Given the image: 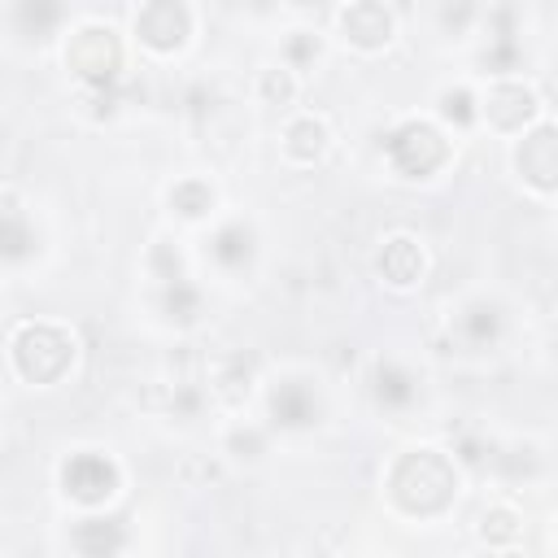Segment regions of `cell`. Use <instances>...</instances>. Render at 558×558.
Masks as SVG:
<instances>
[{
  "label": "cell",
  "mask_w": 558,
  "mask_h": 558,
  "mask_svg": "<svg viewBox=\"0 0 558 558\" xmlns=\"http://www.w3.org/2000/svg\"><path fill=\"white\" fill-rule=\"evenodd\" d=\"M65 26V0H13V31L26 44H48Z\"/></svg>",
  "instance_id": "ac0fdd59"
},
{
  "label": "cell",
  "mask_w": 558,
  "mask_h": 558,
  "mask_svg": "<svg viewBox=\"0 0 558 558\" xmlns=\"http://www.w3.org/2000/svg\"><path fill=\"white\" fill-rule=\"evenodd\" d=\"M266 440H270V427H266V423H244V418H235V423L222 432V453L235 458V462H262Z\"/></svg>",
  "instance_id": "603a6c76"
},
{
  "label": "cell",
  "mask_w": 558,
  "mask_h": 558,
  "mask_svg": "<svg viewBox=\"0 0 558 558\" xmlns=\"http://www.w3.org/2000/svg\"><path fill=\"white\" fill-rule=\"evenodd\" d=\"M545 113L541 96L532 92V83H523L519 74H501V78H488V87L480 92V122L493 126L497 135H519L523 126H532L536 118Z\"/></svg>",
  "instance_id": "9c48e42d"
},
{
  "label": "cell",
  "mask_w": 558,
  "mask_h": 558,
  "mask_svg": "<svg viewBox=\"0 0 558 558\" xmlns=\"http://www.w3.org/2000/svg\"><path fill=\"white\" fill-rule=\"evenodd\" d=\"M436 122L445 131H471L480 122V92H471L466 83L440 87L436 92Z\"/></svg>",
  "instance_id": "ffe728a7"
},
{
  "label": "cell",
  "mask_w": 558,
  "mask_h": 558,
  "mask_svg": "<svg viewBox=\"0 0 558 558\" xmlns=\"http://www.w3.org/2000/svg\"><path fill=\"white\" fill-rule=\"evenodd\" d=\"M262 410L270 432H314L327 414V397L310 371H275L262 384Z\"/></svg>",
  "instance_id": "5b68a950"
},
{
  "label": "cell",
  "mask_w": 558,
  "mask_h": 558,
  "mask_svg": "<svg viewBox=\"0 0 558 558\" xmlns=\"http://www.w3.org/2000/svg\"><path fill=\"white\" fill-rule=\"evenodd\" d=\"M296 92H301V78H296L283 61L262 65L257 78H253V96H257V105H266V109H288V105L296 100Z\"/></svg>",
  "instance_id": "44dd1931"
},
{
  "label": "cell",
  "mask_w": 558,
  "mask_h": 558,
  "mask_svg": "<svg viewBox=\"0 0 558 558\" xmlns=\"http://www.w3.org/2000/svg\"><path fill=\"white\" fill-rule=\"evenodd\" d=\"M506 331V310L493 296H466L453 314H449V336L466 349V353H488Z\"/></svg>",
  "instance_id": "5bb4252c"
},
{
  "label": "cell",
  "mask_w": 558,
  "mask_h": 558,
  "mask_svg": "<svg viewBox=\"0 0 558 558\" xmlns=\"http://www.w3.org/2000/svg\"><path fill=\"white\" fill-rule=\"evenodd\" d=\"M519 523H523V519H519V510L497 501V506H488V510L480 514V541H484L488 549H497V532H506V549H510V545L519 541V532H523Z\"/></svg>",
  "instance_id": "cb8c5ba5"
},
{
  "label": "cell",
  "mask_w": 558,
  "mask_h": 558,
  "mask_svg": "<svg viewBox=\"0 0 558 558\" xmlns=\"http://www.w3.org/2000/svg\"><path fill=\"white\" fill-rule=\"evenodd\" d=\"M44 235L22 201H0V270H22L39 257Z\"/></svg>",
  "instance_id": "9a60e30c"
},
{
  "label": "cell",
  "mask_w": 558,
  "mask_h": 558,
  "mask_svg": "<svg viewBox=\"0 0 558 558\" xmlns=\"http://www.w3.org/2000/svg\"><path fill=\"white\" fill-rule=\"evenodd\" d=\"M57 484L65 493V501L83 506V510H100L118 497L122 488V466L105 453V449H74L61 466H57Z\"/></svg>",
  "instance_id": "8992f818"
},
{
  "label": "cell",
  "mask_w": 558,
  "mask_h": 558,
  "mask_svg": "<svg viewBox=\"0 0 558 558\" xmlns=\"http://www.w3.org/2000/svg\"><path fill=\"white\" fill-rule=\"evenodd\" d=\"M514 148H510V166L519 174V183L549 201L554 196V183H558V140H554V122L549 113H541L532 126H523L519 135H510Z\"/></svg>",
  "instance_id": "ba28073f"
},
{
  "label": "cell",
  "mask_w": 558,
  "mask_h": 558,
  "mask_svg": "<svg viewBox=\"0 0 558 558\" xmlns=\"http://www.w3.org/2000/svg\"><path fill=\"white\" fill-rule=\"evenodd\" d=\"M453 157V140L440 122L432 118H405L384 135V161L397 179L418 183V179H436Z\"/></svg>",
  "instance_id": "3957f363"
},
{
  "label": "cell",
  "mask_w": 558,
  "mask_h": 558,
  "mask_svg": "<svg viewBox=\"0 0 558 558\" xmlns=\"http://www.w3.org/2000/svg\"><path fill=\"white\" fill-rule=\"evenodd\" d=\"M375 270H379V279H384L388 288L410 292V288H418L423 275H427V253H423V244H418L410 231H392V235L379 244V253H375Z\"/></svg>",
  "instance_id": "2e32d148"
},
{
  "label": "cell",
  "mask_w": 558,
  "mask_h": 558,
  "mask_svg": "<svg viewBox=\"0 0 558 558\" xmlns=\"http://www.w3.org/2000/svg\"><path fill=\"white\" fill-rule=\"evenodd\" d=\"M166 209H170L179 222L201 227V222H209V218L218 214V187H214L205 174H183V179H174V183L166 187Z\"/></svg>",
  "instance_id": "e0dca14e"
},
{
  "label": "cell",
  "mask_w": 558,
  "mask_h": 558,
  "mask_svg": "<svg viewBox=\"0 0 558 558\" xmlns=\"http://www.w3.org/2000/svg\"><path fill=\"white\" fill-rule=\"evenodd\" d=\"M201 301H205V292L192 275H174V279L157 283V310L170 327H192L201 318Z\"/></svg>",
  "instance_id": "d6986e66"
},
{
  "label": "cell",
  "mask_w": 558,
  "mask_h": 558,
  "mask_svg": "<svg viewBox=\"0 0 558 558\" xmlns=\"http://www.w3.org/2000/svg\"><path fill=\"white\" fill-rule=\"evenodd\" d=\"M336 35L357 57H375L397 39V13L388 9V0H349L336 13Z\"/></svg>",
  "instance_id": "8fae6325"
},
{
  "label": "cell",
  "mask_w": 558,
  "mask_h": 558,
  "mask_svg": "<svg viewBox=\"0 0 558 558\" xmlns=\"http://www.w3.org/2000/svg\"><path fill=\"white\" fill-rule=\"evenodd\" d=\"M366 388H371V401L384 414H410L423 401V375L405 357H392V353H379L371 362Z\"/></svg>",
  "instance_id": "7c38bea8"
},
{
  "label": "cell",
  "mask_w": 558,
  "mask_h": 558,
  "mask_svg": "<svg viewBox=\"0 0 558 558\" xmlns=\"http://www.w3.org/2000/svg\"><path fill=\"white\" fill-rule=\"evenodd\" d=\"M196 13L187 0H140L131 13V35L148 57H174L187 48Z\"/></svg>",
  "instance_id": "52a82bcc"
},
{
  "label": "cell",
  "mask_w": 558,
  "mask_h": 558,
  "mask_svg": "<svg viewBox=\"0 0 558 558\" xmlns=\"http://www.w3.org/2000/svg\"><path fill=\"white\" fill-rule=\"evenodd\" d=\"M126 52L122 39L109 22H78L65 35V70L87 87V92H109L122 78Z\"/></svg>",
  "instance_id": "277c9868"
},
{
  "label": "cell",
  "mask_w": 558,
  "mask_h": 558,
  "mask_svg": "<svg viewBox=\"0 0 558 558\" xmlns=\"http://www.w3.org/2000/svg\"><path fill=\"white\" fill-rule=\"evenodd\" d=\"M458 458L445 453L440 445H414L405 453L392 458L388 475H384V493L392 501L397 514L405 519H436L453 506L458 497Z\"/></svg>",
  "instance_id": "6da1fadb"
},
{
  "label": "cell",
  "mask_w": 558,
  "mask_h": 558,
  "mask_svg": "<svg viewBox=\"0 0 558 558\" xmlns=\"http://www.w3.org/2000/svg\"><path fill=\"white\" fill-rule=\"evenodd\" d=\"M279 61H283L296 78H305L310 70H318V65H323V35H318V31H310V26L288 31V35H283V44H279Z\"/></svg>",
  "instance_id": "7402d4cb"
},
{
  "label": "cell",
  "mask_w": 558,
  "mask_h": 558,
  "mask_svg": "<svg viewBox=\"0 0 558 558\" xmlns=\"http://www.w3.org/2000/svg\"><path fill=\"white\" fill-rule=\"evenodd\" d=\"M257 253H262V235L248 218H222L214 222V231L205 235V266L222 279H244L253 266H257Z\"/></svg>",
  "instance_id": "30bf717a"
},
{
  "label": "cell",
  "mask_w": 558,
  "mask_h": 558,
  "mask_svg": "<svg viewBox=\"0 0 558 558\" xmlns=\"http://www.w3.org/2000/svg\"><path fill=\"white\" fill-rule=\"evenodd\" d=\"M331 140H336L331 122L323 113H314V109H301L279 126V157L288 166H296V170H310L331 153Z\"/></svg>",
  "instance_id": "4fadbf2b"
},
{
  "label": "cell",
  "mask_w": 558,
  "mask_h": 558,
  "mask_svg": "<svg viewBox=\"0 0 558 558\" xmlns=\"http://www.w3.org/2000/svg\"><path fill=\"white\" fill-rule=\"evenodd\" d=\"M74 362H78V336L57 318L17 323L9 336V366L26 388H57L74 371Z\"/></svg>",
  "instance_id": "7a4b0ae2"
}]
</instances>
